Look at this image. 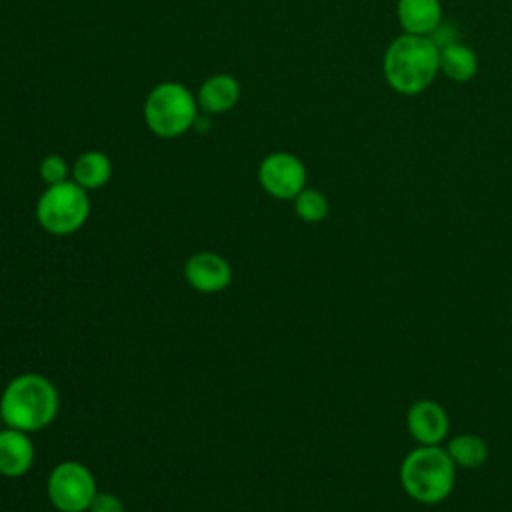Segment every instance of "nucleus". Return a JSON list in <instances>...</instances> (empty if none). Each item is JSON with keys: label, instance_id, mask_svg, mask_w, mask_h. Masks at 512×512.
I'll return each mask as SVG.
<instances>
[{"label": "nucleus", "instance_id": "nucleus-1", "mask_svg": "<svg viewBox=\"0 0 512 512\" xmlns=\"http://www.w3.org/2000/svg\"><path fill=\"white\" fill-rule=\"evenodd\" d=\"M388 86L402 96H416L432 86L440 74V48L430 36H396L382 60Z\"/></svg>", "mask_w": 512, "mask_h": 512}, {"label": "nucleus", "instance_id": "nucleus-2", "mask_svg": "<svg viewBox=\"0 0 512 512\" xmlns=\"http://www.w3.org/2000/svg\"><path fill=\"white\" fill-rule=\"evenodd\" d=\"M58 392L40 374H20L8 382L0 398V416L8 428L36 432L46 428L58 414Z\"/></svg>", "mask_w": 512, "mask_h": 512}, {"label": "nucleus", "instance_id": "nucleus-3", "mask_svg": "<svg viewBox=\"0 0 512 512\" xmlns=\"http://www.w3.org/2000/svg\"><path fill=\"white\" fill-rule=\"evenodd\" d=\"M456 480V464L440 446L420 444L408 452L400 464V484L404 492L426 506L440 504L450 496Z\"/></svg>", "mask_w": 512, "mask_h": 512}, {"label": "nucleus", "instance_id": "nucleus-4", "mask_svg": "<svg viewBox=\"0 0 512 512\" xmlns=\"http://www.w3.org/2000/svg\"><path fill=\"white\" fill-rule=\"evenodd\" d=\"M198 120V100L180 82L154 86L144 100V122L158 138H178Z\"/></svg>", "mask_w": 512, "mask_h": 512}, {"label": "nucleus", "instance_id": "nucleus-5", "mask_svg": "<svg viewBox=\"0 0 512 512\" xmlns=\"http://www.w3.org/2000/svg\"><path fill=\"white\" fill-rule=\"evenodd\" d=\"M88 214V190L74 180L48 186L36 202L38 224L54 236H68L80 230L88 220Z\"/></svg>", "mask_w": 512, "mask_h": 512}, {"label": "nucleus", "instance_id": "nucleus-6", "mask_svg": "<svg viewBox=\"0 0 512 512\" xmlns=\"http://www.w3.org/2000/svg\"><path fill=\"white\" fill-rule=\"evenodd\" d=\"M48 498L60 512H86L96 496V480L80 462H62L48 476Z\"/></svg>", "mask_w": 512, "mask_h": 512}, {"label": "nucleus", "instance_id": "nucleus-7", "mask_svg": "<svg viewBox=\"0 0 512 512\" xmlns=\"http://www.w3.org/2000/svg\"><path fill=\"white\" fill-rule=\"evenodd\" d=\"M258 182L278 200H294L306 188V166L290 152H272L258 166Z\"/></svg>", "mask_w": 512, "mask_h": 512}, {"label": "nucleus", "instance_id": "nucleus-8", "mask_svg": "<svg viewBox=\"0 0 512 512\" xmlns=\"http://www.w3.org/2000/svg\"><path fill=\"white\" fill-rule=\"evenodd\" d=\"M410 436L424 446H440L448 436L450 420L446 410L434 400H418L410 406L406 416Z\"/></svg>", "mask_w": 512, "mask_h": 512}, {"label": "nucleus", "instance_id": "nucleus-9", "mask_svg": "<svg viewBox=\"0 0 512 512\" xmlns=\"http://www.w3.org/2000/svg\"><path fill=\"white\" fill-rule=\"evenodd\" d=\"M186 282L204 294L224 290L232 280L230 264L216 252H198L184 264Z\"/></svg>", "mask_w": 512, "mask_h": 512}, {"label": "nucleus", "instance_id": "nucleus-10", "mask_svg": "<svg viewBox=\"0 0 512 512\" xmlns=\"http://www.w3.org/2000/svg\"><path fill=\"white\" fill-rule=\"evenodd\" d=\"M34 462V444L28 432L6 428L0 430V474L6 478L24 476Z\"/></svg>", "mask_w": 512, "mask_h": 512}, {"label": "nucleus", "instance_id": "nucleus-11", "mask_svg": "<svg viewBox=\"0 0 512 512\" xmlns=\"http://www.w3.org/2000/svg\"><path fill=\"white\" fill-rule=\"evenodd\" d=\"M396 16L406 34L432 36L442 24L440 0H398Z\"/></svg>", "mask_w": 512, "mask_h": 512}, {"label": "nucleus", "instance_id": "nucleus-12", "mask_svg": "<svg viewBox=\"0 0 512 512\" xmlns=\"http://www.w3.org/2000/svg\"><path fill=\"white\" fill-rule=\"evenodd\" d=\"M196 100L206 114H224L238 104L240 84L230 74H214L202 82Z\"/></svg>", "mask_w": 512, "mask_h": 512}, {"label": "nucleus", "instance_id": "nucleus-13", "mask_svg": "<svg viewBox=\"0 0 512 512\" xmlns=\"http://www.w3.org/2000/svg\"><path fill=\"white\" fill-rule=\"evenodd\" d=\"M440 72L456 84L470 82L478 74V56L468 44L458 40L440 46Z\"/></svg>", "mask_w": 512, "mask_h": 512}, {"label": "nucleus", "instance_id": "nucleus-14", "mask_svg": "<svg viewBox=\"0 0 512 512\" xmlns=\"http://www.w3.org/2000/svg\"><path fill=\"white\" fill-rule=\"evenodd\" d=\"M72 178L84 190H96L112 178V162L104 152L88 150L80 154L72 166Z\"/></svg>", "mask_w": 512, "mask_h": 512}, {"label": "nucleus", "instance_id": "nucleus-15", "mask_svg": "<svg viewBox=\"0 0 512 512\" xmlns=\"http://www.w3.org/2000/svg\"><path fill=\"white\" fill-rule=\"evenodd\" d=\"M448 456L456 466L476 468L488 458V444L476 434H460L448 442Z\"/></svg>", "mask_w": 512, "mask_h": 512}, {"label": "nucleus", "instance_id": "nucleus-16", "mask_svg": "<svg viewBox=\"0 0 512 512\" xmlns=\"http://www.w3.org/2000/svg\"><path fill=\"white\" fill-rule=\"evenodd\" d=\"M328 210H330L328 198L316 188H304L294 198V212L302 222L318 224L328 216Z\"/></svg>", "mask_w": 512, "mask_h": 512}, {"label": "nucleus", "instance_id": "nucleus-17", "mask_svg": "<svg viewBox=\"0 0 512 512\" xmlns=\"http://www.w3.org/2000/svg\"><path fill=\"white\" fill-rule=\"evenodd\" d=\"M38 172H40V178L52 186V184H60V182H66L68 180V174H70V168H68V162L64 160V156L60 154H48L42 158L40 166H38Z\"/></svg>", "mask_w": 512, "mask_h": 512}, {"label": "nucleus", "instance_id": "nucleus-18", "mask_svg": "<svg viewBox=\"0 0 512 512\" xmlns=\"http://www.w3.org/2000/svg\"><path fill=\"white\" fill-rule=\"evenodd\" d=\"M90 512H124V506L116 494L110 492H96Z\"/></svg>", "mask_w": 512, "mask_h": 512}, {"label": "nucleus", "instance_id": "nucleus-19", "mask_svg": "<svg viewBox=\"0 0 512 512\" xmlns=\"http://www.w3.org/2000/svg\"><path fill=\"white\" fill-rule=\"evenodd\" d=\"M0 424H2V416H0Z\"/></svg>", "mask_w": 512, "mask_h": 512}]
</instances>
